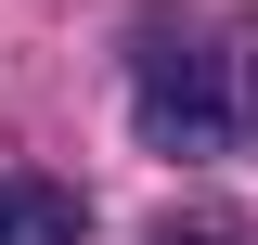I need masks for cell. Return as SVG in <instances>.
<instances>
[{
    "label": "cell",
    "instance_id": "1",
    "mask_svg": "<svg viewBox=\"0 0 258 245\" xmlns=\"http://www.w3.org/2000/svg\"><path fill=\"white\" fill-rule=\"evenodd\" d=\"M129 116H142V142L155 155H220L232 142V52H207V39H142V65H129Z\"/></svg>",
    "mask_w": 258,
    "mask_h": 245
},
{
    "label": "cell",
    "instance_id": "3",
    "mask_svg": "<svg viewBox=\"0 0 258 245\" xmlns=\"http://www.w3.org/2000/svg\"><path fill=\"white\" fill-rule=\"evenodd\" d=\"M168 245H207V232H168Z\"/></svg>",
    "mask_w": 258,
    "mask_h": 245
},
{
    "label": "cell",
    "instance_id": "2",
    "mask_svg": "<svg viewBox=\"0 0 258 245\" xmlns=\"http://www.w3.org/2000/svg\"><path fill=\"white\" fill-rule=\"evenodd\" d=\"M78 194L64 181H0V245H78Z\"/></svg>",
    "mask_w": 258,
    "mask_h": 245
}]
</instances>
